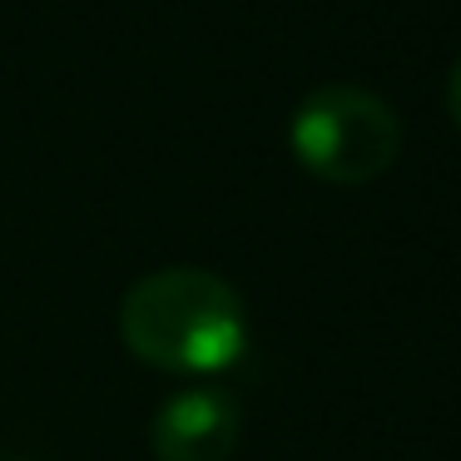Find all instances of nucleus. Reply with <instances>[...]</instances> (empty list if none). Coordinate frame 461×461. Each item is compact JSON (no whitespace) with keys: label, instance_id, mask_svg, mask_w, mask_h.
<instances>
[{"label":"nucleus","instance_id":"nucleus-1","mask_svg":"<svg viewBox=\"0 0 461 461\" xmlns=\"http://www.w3.org/2000/svg\"><path fill=\"white\" fill-rule=\"evenodd\" d=\"M120 338L140 362L169 377L229 372L249 348V308L239 288L209 268L144 273L120 303Z\"/></svg>","mask_w":461,"mask_h":461},{"label":"nucleus","instance_id":"nucleus-2","mask_svg":"<svg viewBox=\"0 0 461 461\" xmlns=\"http://www.w3.org/2000/svg\"><path fill=\"white\" fill-rule=\"evenodd\" d=\"M288 149L312 179L357 189L397 164L402 120L382 95L362 90V85H322L293 110Z\"/></svg>","mask_w":461,"mask_h":461},{"label":"nucleus","instance_id":"nucleus-3","mask_svg":"<svg viewBox=\"0 0 461 461\" xmlns=\"http://www.w3.org/2000/svg\"><path fill=\"white\" fill-rule=\"evenodd\" d=\"M159 461H229L239 447V402L223 387H179L149 421Z\"/></svg>","mask_w":461,"mask_h":461},{"label":"nucleus","instance_id":"nucleus-4","mask_svg":"<svg viewBox=\"0 0 461 461\" xmlns=\"http://www.w3.org/2000/svg\"><path fill=\"white\" fill-rule=\"evenodd\" d=\"M447 110H451V120H456V130H461V60L451 65V80H447Z\"/></svg>","mask_w":461,"mask_h":461},{"label":"nucleus","instance_id":"nucleus-5","mask_svg":"<svg viewBox=\"0 0 461 461\" xmlns=\"http://www.w3.org/2000/svg\"><path fill=\"white\" fill-rule=\"evenodd\" d=\"M0 461H21V456H0Z\"/></svg>","mask_w":461,"mask_h":461}]
</instances>
